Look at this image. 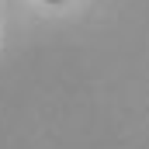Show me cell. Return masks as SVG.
<instances>
[{
  "mask_svg": "<svg viewBox=\"0 0 149 149\" xmlns=\"http://www.w3.org/2000/svg\"><path fill=\"white\" fill-rule=\"evenodd\" d=\"M49 3H63V0H49Z\"/></svg>",
  "mask_w": 149,
  "mask_h": 149,
  "instance_id": "obj_1",
  "label": "cell"
}]
</instances>
